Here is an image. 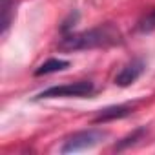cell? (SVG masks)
Segmentation results:
<instances>
[{"mask_svg": "<svg viewBox=\"0 0 155 155\" xmlns=\"http://www.w3.org/2000/svg\"><path fill=\"white\" fill-rule=\"evenodd\" d=\"M122 44V35L119 28L111 22L101 24L88 31L81 33H68L60 38L58 48L62 51H82V49H99Z\"/></svg>", "mask_w": 155, "mask_h": 155, "instance_id": "6da1fadb", "label": "cell"}, {"mask_svg": "<svg viewBox=\"0 0 155 155\" xmlns=\"http://www.w3.org/2000/svg\"><path fill=\"white\" fill-rule=\"evenodd\" d=\"M11 13H13V0H2V31L4 33L11 24Z\"/></svg>", "mask_w": 155, "mask_h": 155, "instance_id": "ba28073f", "label": "cell"}, {"mask_svg": "<svg viewBox=\"0 0 155 155\" xmlns=\"http://www.w3.org/2000/svg\"><path fill=\"white\" fill-rule=\"evenodd\" d=\"M106 137H108V131L97 130V128L77 131L64 140L60 151L62 153H77V151H82V150H91L97 144H101Z\"/></svg>", "mask_w": 155, "mask_h": 155, "instance_id": "7a4b0ae2", "label": "cell"}, {"mask_svg": "<svg viewBox=\"0 0 155 155\" xmlns=\"http://www.w3.org/2000/svg\"><path fill=\"white\" fill-rule=\"evenodd\" d=\"M68 68H69V62L68 60H64V58H49V60H46L44 64H40L35 69V75L37 77L51 75V73H57V71H64Z\"/></svg>", "mask_w": 155, "mask_h": 155, "instance_id": "8992f818", "label": "cell"}, {"mask_svg": "<svg viewBox=\"0 0 155 155\" xmlns=\"http://www.w3.org/2000/svg\"><path fill=\"white\" fill-rule=\"evenodd\" d=\"M137 31L139 33H151L155 31V8L150 9L146 15H142L137 22Z\"/></svg>", "mask_w": 155, "mask_h": 155, "instance_id": "52a82bcc", "label": "cell"}, {"mask_svg": "<svg viewBox=\"0 0 155 155\" xmlns=\"http://www.w3.org/2000/svg\"><path fill=\"white\" fill-rule=\"evenodd\" d=\"M144 68H146V64H144L142 58H133V60H130V62L117 73V77H115V84L120 86V88H126V86L133 84V82L139 79V77L142 75Z\"/></svg>", "mask_w": 155, "mask_h": 155, "instance_id": "277c9868", "label": "cell"}, {"mask_svg": "<svg viewBox=\"0 0 155 155\" xmlns=\"http://www.w3.org/2000/svg\"><path fill=\"white\" fill-rule=\"evenodd\" d=\"M95 91L93 82L90 81H79V82H68L60 86H51L44 91H40L35 101L40 99H60V97H90Z\"/></svg>", "mask_w": 155, "mask_h": 155, "instance_id": "3957f363", "label": "cell"}, {"mask_svg": "<svg viewBox=\"0 0 155 155\" xmlns=\"http://www.w3.org/2000/svg\"><path fill=\"white\" fill-rule=\"evenodd\" d=\"M135 104H115V106H108L104 110H101L95 117H93V124H104L110 120H117V119H124L128 115L133 113Z\"/></svg>", "mask_w": 155, "mask_h": 155, "instance_id": "5b68a950", "label": "cell"}, {"mask_svg": "<svg viewBox=\"0 0 155 155\" xmlns=\"http://www.w3.org/2000/svg\"><path fill=\"white\" fill-rule=\"evenodd\" d=\"M146 133V128H139V130H135L131 135H128L126 139H122L119 144H117V150H124V148H128V146H133L137 140H140V137Z\"/></svg>", "mask_w": 155, "mask_h": 155, "instance_id": "9c48e42d", "label": "cell"}]
</instances>
